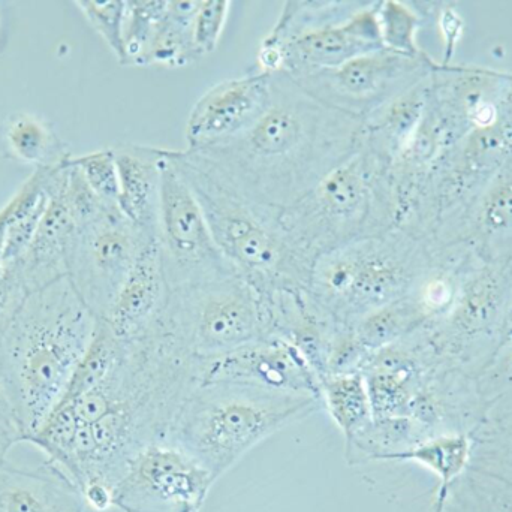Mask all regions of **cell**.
<instances>
[{"label":"cell","instance_id":"5b68a950","mask_svg":"<svg viewBox=\"0 0 512 512\" xmlns=\"http://www.w3.org/2000/svg\"><path fill=\"white\" fill-rule=\"evenodd\" d=\"M176 162L219 251L259 295L306 289L313 259L292 242L280 212L246 200L183 150H176Z\"/></svg>","mask_w":512,"mask_h":512},{"label":"cell","instance_id":"ee69618b","mask_svg":"<svg viewBox=\"0 0 512 512\" xmlns=\"http://www.w3.org/2000/svg\"><path fill=\"white\" fill-rule=\"evenodd\" d=\"M0 435L9 436V438H12V436H11V435H9V433H8V432H6V430H5V429H3V427H2V426H0ZM12 439H14V438H12ZM14 441H15V439H14Z\"/></svg>","mask_w":512,"mask_h":512},{"label":"cell","instance_id":"b9f144b4","mask_svg":"<svg viewBox=\"0 0 512 512\" xmlns=\"http://www.w3.org/2000/svg\"><path fill=\"white\" fill-rule=\"evenodd\" d=\"M6 240V213L0 210V274H2L5 264H3V249H5Z\"/></svg>","mask_w":512,"mask_h":512},{"label":"cell","instance_id":"1f68e13d","mask_svg":"<svg viewBox=\"0 0 512 512\" xmlns=\"http://www.w3.org/2000/svg\"><path fill=\"white\" fill-rule=\"evenodd\" d=\"M167 9V0H126L122 66H150L153 44Z\"/></svg>","mask_w":512,"mask_h":512},{"label":"cell","instance_id":"f1b7e54d","mask_svg":"<svg viewBox=\"0 0 512 512\" xmlns=\"http://www.w3.org/2000/svg\"><path fill=\"white\" fill-rule=\"evenodd\" d=\"M433 512H512V486L469 468L436 499Z\"/></svg>","mask_w":512,"mask_h":512},{"label":"cell","instance_id":"e0dca14e","mask_svg":"<svg viewBox=\"0 0 512 512\" xmlns=\"http://www.w3.org/2000/svg\"><path fill=\"white\" fill-rule=\"evenodd\" d=\"M69 167L71 161L50 170L51 200L47 212L32 242L15 262L29 294L68 276L69 240L75 224L66 197Z\"/></svg>","mask_w":512,"mask_h":512},{"label":"cell","instance_id":"f35d334b","mask_svg":"<svg viewBox=\"0 0 512 512\" xmlns=\"http://www.w3.org/2000/svg\"><path fill=\"white\" fill-rule=\"evenodd\" d=\"M17 264H6L0 274V339L29 297Z\"/></svg>","mask_w":512,"mask_h":512},{"label":"cell","instance_id":"d6986e66","mask_svg":"<svg viewBox=\"0 0 512 512\" xmlns=\"http://www.w3.org/2000/svg\"><path fill=\"white\" fill-rule=\"evenodd\" d=\"M454 245L469 246L483 259L512 255V155L478 195L445 248Z\"/></svg>","mask_w":512,"mask_h":512},{"label":"cell","instance_id":"8fae6325","mask_svg":"<svg viewBox=\"0 0 512 512\" xmlns=\"http://www.w3.org/2000/svg\"><path fill=\"white\" fill-rule=\"evenodd\" d=\"M158 243L168 286L191 285L237 273L222 255L191 186L168 150L162 165Z\"/></svg>","mask_w":512,"mask_h":512},{"label":"cell","instance_id":"277c9868","mask_svg":"<svg viewBox=\"0 0 512 512\" xmlns=\"http://www.w3.org/2000/svg\"><path fill=\"white\" fill-rule=\"evenodd\" d=\"M321 399L237 384H197L161 441L188 453L218 481L252 448L318 408Z\"/></svg>","mask_w":512,"mask_h":512},{"label":"cell","instance_id":"ab89813d","mask_svg":"<svg viewBox=\"0 0 512 512\" xmlns=\"http://www.w3.org/2000/svg\"><path fill=\"white\" fill-rule=\"evenodd\" d=\"M0 426L15 439L17 444L20 442V429H18L17 418H15L14 409H12L2 381H0Z\"/></svg>","mask_w":512,"mask_h":512},{"label":"cell","instance_id":"4316f807","mask_svg":"<svg viewBox=\"0 0 512 512\" xmlns=\"http://www.w3.org/2000/svg\"><path fill=\"white\" fill-rule=\"evenodd\" d=\"M200 0H167L164 18L153 44L150 66L183 68L197 62L194 23Z\"/></svg>","mask_w":512,"mask_h":512},{"label":"cell","instance_id":"ba28073f","mask_svg":"<svg viewBox=\"0 0 512 512\" xmlns=\"http://www.w3.org/2000/svg\"><path fill=\"white\" fill-rule=\"evenodd\" d=\"M512 155V111L463 135L433 167L400 230L445 248L487 183Z\"/></svg>","mask_w":512,"mask_h":512},{"label":"cell","instance_id":"e575fe53","mask_svg":"<svg viewBox=\"0 0 512 512\" xmlns=\"http://www.w3.org/2000/svg\"><path fill=\"white\" fill-rule=\"evenodd\" d=\"M96 197L111 206H119V168L113 150L105 149L72 158Z\"/></svg>","mask_w":512,"mask_h":512},{"label":"cell","instance_id":"60d3db41","mask_svg":"<svg viewBox=\"0 0 512 512\" xmlns=\"http://www.w3.org/2000/svg\"><path fill=\"white\" fill-rule=\"evenodd\" d=\"M511 343H512V288H511L510 300H508L507 315H505L504 342H502V346L511 345Z\"/></svg>","mask_w":512,"mask_h":512},{"label":"cell","instance_id":"ac0fdd59","mask_svg":"<svg viewBox=\"0 0 512 512\" xmlns=\"http://www.w3.org/2000/svg\"><path fill=\"white\" fill-rule=\"evenodd\" d=\"M168 286L158 239L152 240L132 268L110 312L102 321L120 340L143 339L158 321L167 303Z\"/></svg>","mask_w":512,"mask_h":512},{"label":"cell","instance_id":"cb8c5ba5","mask_svg":"<svg viewBox=\"0 0 512 512\" xmlns=\"http://www.w3.org/2000/svg\"><path fill=\"white\" fill-rule=\"evenodd\" d=\"M432 322V313L414 291L364 316L351 331L358 345L370 355L423 330Z\"/></svg>","mask_w":512,"mask_h":512},{"label":"cell","instance_id":"9c48e42d","mask_svg":"<svg viewBox=\"0 0 512 512\" xmlns=\"http://www.w3.org/2000/svg\"><path fill=\"white\" fill-rule=\"evenodd\" d=\"M512 288V255L480 259L469 270L453 306L424 328L430 345L448 366L478 376L504 342Z\"/></svg>","mask_w":512,"mask_h":512},{"label":"cell","instance_id":"7bdbcfd3","mask_svg":"<svg viewBox=\"0 0 512 512\" xmlns=\"http://www.w3.org/2000/svg\"><path fill=\"white\" fill-rule=\"evenodd\" d=\"M17 444L14 439L9 436L0 435V465L6 462V454L11 450L12 445Z\"/></svg>","mask_w":512,"mask_h":512},{"label":"cell","instance_id":"836d02e7","mask_svg":"<svg viewBox=\"0 0 512 512\" xmlns=\"http://www.w3.org/2000/svg\"><path fill=\"white\" fill-rule=\"evenodd\" d=\"M487 418L512 412V343L502 346L477 376Z\"/></svg>","mask_w":512,"mask_h":512},{"label":"cell","instance_id":"3957f363","mask_svg":"<svg viewBox=\"0 0 512 512\" xmlns=\"http://www.w3.org/2000/svg\"><path fill=\"white\" fill-rule=\"evenodd\" d=\"M433 264L435 254L427 243L394 228L318 256L304 297L328 324L352 328L369 313L412 294Z\"/></svg>","mask_w":512,"mask_h":512},{"label":"cell","instance_id":"9a60e30c","mask_svg":"<svg viewBox=\"0 0 512 512\" xmlns=\"http://www.w3.org/2000/svg\"><path fill=\"white\" fill-rule=\"evenodd\" d=\"M194 379L201 385H248L322 400L318 372L294 345L274 336L227 354L195 358Z\"/></svg>","mask_w":512,"mask_h":512},{"label":"cell","instance_id":"484cf974","mask_svg":"<svg viewBox=\"0 0 512 512\" xmlns=\"http://www.w3.org/2000/svg\"><path fill=\"white\" fill-rule=\"evenodd\" d=\"M472 439L466 433L433 436L403 453L387 457L385 462H412L423 466L439 480L441 499L448 487L471 468Z\"/></svg>","mask_w":512,"mask_h":512},{"label":"cell","instance_id":"d6a6232c","mask_svg":"<svg viewBox=\"0 0 512 512\" xmlns=\"http://www.w3.org/2000/svg\"><path fill=\"white\" fill-rule=\"evenodd\" d=\"M378 24L385 50L405 56L423 54L418 33L427 24L415 2L378 0Z\"/></svg>","mask_w":512,"mask_h":512},{"label":"cell","instance_id":"2e32d148","mask_svg":"<svg viewBox=\"0 0 512 512\" xmlns=\"http://www.w3.org/2000/svg\"><path fill=\"white\" fill-rule=\"evenodd\" d=\"M273 74L249 72L219 81L195 102L185 126L189 152L209 149L240 137L270 104Z\"/></svg>","mask_w":512,"mask_h":512},{"label":"cell","instance_id":"ffe728a7","mask_svg":"<svg viewBox=\"0 0 512 512\" xmlns=\"http://www.w3.org/2000/svg\"><path fill=\"white\" fill-rule=\"evenodd\" d=\"M119 168V209L132 224L158 239L162 165L168 149L120 143L111 147Z\"/></svg>","mask_w":512,"mask_h":512},{"label":"cell","instance_id":"74e56055","mask_svg":"<svg viewBox=\"0 0 512 512\" xmlns=\"http://www.w3.org/2000/svg\"><path fill=\"white\" fill-rule=\"evenodd\" d=\"M418 6L427 21L436 24L444 42V59L439 63L444 66L454 65V57L466 33V20L459 6L454 2H418Z\"/></svg>","mask_w":512,"mask_h":512},{"label":"cell","instance_id":"4fadbf2b","mask_svg":"<svg viewBox=\"0 0 512 512\" xmlns=\"http://www.w3.org/2000/svg\"><path fill=\"white\" fill-rule=\"evenodd\" d=\"M216 483L194 457L170 442L155 441L132 460L113 492L123 512H200Z\"/></svg>","mask_w":512,"mask_h":512},{"label":"cell","instance_id":"83f0119b","mask_svg":"<svg viewBox=\"0 0 512 512\" xmlns=\"http://www.w3.org/2000/svg\"><path fill=\"white\" fill-rule=\"evenodd\" d=\"M322 400L346 441L373 420L363 372L328 375L321 379Z\"/></svg>","mask_w":512,"mask_h":512},{"label":"cell","instance_id":"8992f818","mask_svg":"<svg viewBox=\"0 0 512 512\" xmlns=\"http://www.w3.org/2000/svg\"><path fill=\"white\" fill-rule=\"evenodd\" d=\"M280 224L309 258L397 228L390 167L358 146L306 197L282 210Z\"/></svg>","mask_w":512,"mask_h":512},{"label":"cell","instance_id":"f546056e","mask_svg":"<svg viewBox=\"0 0 512 512\" xmlns=\"http://www.w3.org/2000/svg\"><path fill=\"white\" fill-rule=\"evenodd\" d=\"M128 348L129 343L120 340L111 331V328L102 319H99L92 343L78 363L77 369L72 373L68 388L56 408L69 405L78 397L98 387L113 372L114 367L122 361Z\"/></svg>","mask_w":512,"mask_h":512},{"label":"cell","instance_id":"7402d4cb","mask_svg":"<svg viewBox=\"0 0 512 512\" xmlns=\"http://www.w3.org/2000/svg\"><path fill=\"white\" fill-rule=\"evenodd\" d=\"M429 84L430 75L379 108L363 122L361 146L384 162L390 170L411 146L423 122Z\"/></svg>","mask_w":512,"mask_h":512},{"label":"cell","instance_id":"7a4b0ae2","mask_svg":"<svg viewBox=\"0 0 512 512\" xmlns=\"http://www.w3.org/2000/svg\"><path fill=\"white\" fill-rule=\"evenodd\" d=\"M98 324L68 276L24 301L0 339V381L17 418L20 442L59 405Z\"/></svg>","mask_w":512,"mask_h":512},{"label":"cell","instance_id":"5bb4252c","mask_svg":"<svg viewBox=\"0 0 512 512\" xmlns=\"http://www.w3.org/2000/svg\"><path fill=\"white\" fill-rule=\"evenodd\" d=\"M382 48L378 2L367 0L366 5L351 17L321 24L277 47L261 44L258 66L268 74L285 72L295 78L337 68Z\"/></svg>","mask_w":512,"mask_h":512},{"label":"cell","instance_id":"7c38bea8","mask_svg":"<svg viewBox=\"0 0 512 512\" xmlns=\"http://www.w3.org/2000/svg\"><path fill=\"white\" fill-rule=\"evenodd\" d=\"M436 60L427 53L405 56L382 50L345 65L292 78L316 101L364 120L432 74Z\"/></svg>","mask_w":512,"mask_h":512},{"label":"cell","instance_id":"52a82bcc","mask_svg":"<svg viewBox=\"0 0 512 512\" xmlns=\"http://www.w3.org/2000/svg\"><path fill=\"white\" fill-rule=\"evenodd\" d=\"M150 331L198 360L270 337L264 300L239 273L170 288Z\"/></svg>","mask_w":512,"mask_h":512},{"label":"cell","instance_id":"6da1fadb","mask_svg":"<svg viewBox=\"0 0 512 512\" xmlns=\"http://www.w3.org/2000/svg\"><path fill=\"white\" fill-rule=\"evenodd\" d=\"M361 134V120L316 101L277 72L270 104L248 131L219 146L183 152L246 200L282 212L348 161Z\"/></svg>","mask_w":512,"mask_h":512},{"label":"cell","instance_id":"d4e9b609","mask_svg":"<svg viewBox=\"0 0 512 512\" xmlns=\"http://www.w3.org/2000/svg\"><path fill=\"white\" fill-rule=\"evenodd\" d=\"M50 200V170H36L3 207L6 212L3 264L17 262L24 254L47 212Z\"/></svg>","mask_w":512,"mask_h":512},{"label":"cell","instance_id":"30bf717a","mask_svg":"<svg viewBox=\"0 0 512 512\" xmlns=\"http://www.w3.org/2000/svg\"><path fill=\"white\" fill-rule=\"evenodd\" d=\"M68 279L96 318L105 319L146 246L156 237L132 224L119 206L75 219Z\"/></svg>","mask_w":512,"mask_h":512},{"label":"cell","instance_id":"8d00e7d4","mask_svg":"<svg viewBox=\"0 0 512 512\" xmlns=\"http://www.w3.org/2000/svg\"><path fill=\"white\" fill-rule=\"evenodd\" d=\"M231 8L230 0H200L194 23L195 51L200 59L219 47Z\"/></svg>","mask_w":512,"mask_h":512},{"label":"cell","instance_id":"d590c367","mask_svg":"<svg viewBox=\"0 0 512 512\" xmlns=\"http://www.w3.org/2000/svg\"><path fill=\"white\" fill-rule=\"evenodd\" d=\"M90 26L104 39L117 62L123 59V29H125L126 0H77L74 2Z\"/></svg>","mask_w":512,"mask_h":512},{"label":"cell","instance_id":"4dcf8cb0","mask_svg":"<svg viewBox=\"0 0 512 512\" xmlns=\"http://www.w3.org/2000/svg\"><path fill=\"white\" fill-rule=\"evenodd\" d=\"M471 439V469L512 486V412L487 418Z\"/></svg>","mask_w":512,"mask_h":512},{"label":"cell","instance_id":"603a6c76","mask_svg":"<svg viewBox=\"0 0 512 512\" xmlns=\"http://www.w3.org/2000/svg\"><path fill=\"white\" fill-rule=\"evenodd\" d=\"M0 143L9 158L36 170H53L71 161L65 141L48 120L30 113H14L0 122Z\"/></svg>","mask_w":512,"mask_h":512},{"label":"cell","instance_id":"44dd1931","mask_svg":"<svg viewBox=\"0 0 512 512\" xmlns=\"http://www.w3.org/2000/svg\"><path fill=\"white\" fill-rule=\"evenodd\" d=\"M77 484L57 466L38 469L0 465V512H84Z\"/></svg>","mask_w":512,"mask_h":512}]
</instances>
